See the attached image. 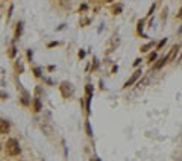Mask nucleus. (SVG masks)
I'll use <instances>...</instances> for the list:
<instances>
[{"instance_id": "1", "label": "nucleus", "mask_w": 182, "mask_h": 161, "mask_svg": "<svg viewBox=\"0 0 182 161\" xmlns=\"http://www.w3.org/2000/svg\"><path fill=\"white\" fill-rule=\"evenodd\" d=\"M5 151H6V155H9V157H17V155H20L21 149H20L18 140L9 138V140L6 141V144H5Z\"/></svg>"}, {"instance_id": "2", "label": "nucleus", "mask_w": 182, "mask_h": 161, "mask_svg": "<svg viewBox=\"0 0 182 161\" xmlns=\"http://www.w3.org/2000/svg\"><path fill=\"white\" fill-rule=\"evenodd\" d=\"M61 93L64 97H70V96L73 94V87L70 82H62L61 84Z\"/></svg>"}, {"instance_id": "3", "label": "nucleus", "mask_w": 182, "mask_h": 161, "mask_svg": "<svg viewBox=\"0 0 182 161\" xmlns=\"http://www.w3.org/2000/svg\"><path fill=\"white\" fill-rule=\"evenodd\" d=\"M140 76H141V70H137V72H133V73H132V76H131L129 79L126 80V82H125V85H123V87H125V88L131 87V85H132L133 82H137V79L140 78Z\"/></svg>"}, {"instance_id": "4", "label": "nucleus", "mask_w": 182, "mask_h": 161, "mask_svg": "<svg viewBox=\"0 0 182 161\" xmlns=\"http://www.w3.org/2000/svg\"><path fill=\"white\" fill-rule=\"evenodd\" d=\"M8 131H9V122L2 119V120H0V132H2V134H8Z\"/></svg>"}, {"instance_id": "5", "label": "nucleus", "mask_w": 182, "mask_h": 161, "mask_svg": "<svg viewBox=\"0 0 182 161\" xmlns=\"http://www.w3.org/2000/svg\"><path fill=\"white\" fill-rule=\"evenodd\" d=\"M179 49H181V47L179 46H173L172 47V50H170V53H169V55H167V61L170 62V61H172L173 60V58L176 56V53H178L179 52Z\"/></svg>"}, {"instance_id": "6", "label": "nucleus", "mask_w": 182, "mask_h": 161, "mask_svg": "<svg viewBox=\"0 0 182 161\" xmlns=\"http://www.w3.org/2000/svg\"><path fill=\"white\" fill-rule=\"evenodd\" d=\"M167 62H169V61H167V56H164V58H161V60H159L156 64H155V68L158 70V68H161L164 64H167Z\"/></svg>"}, {"instance_id": "7", "label": "nucleus", "mask_w": 182, "mask_h": 161, "mask_svg": "<svg viewBox=\"0 0 182 161\" xmlns=\"http://www.w3.org/2000/svg\"><path fill=\"white\" fill-rule=\"evenodd\" d=\"M34 106H35V111H41V102H40V97H35V100H34Z\"/></svg>"}, {"instance_id": "8", "label": "nucleus", "mask_w": 182, "mask_h": 161, "mask_svg": "<svg viewBox=\"0 0 182 161\" xmlns=\"http://www.w3.org/2000/svg\"><path fill=\"white\" fill-rule=\"evenodd\" d=\"M21 29H23V23H18L17 29H15V38H18V37L21 35Z\"/></svg>"}, {"instance_id": "9", "label": "nucleus", "mask_w": 182, "mask_h": 161, "mask_svg": "<svg viewBox=\"0 0 182 161\" xmlns=\"http://www.w3.org/2000/svg\"><path fill=\"white\" fill-rule=\"evenodd\" d=\"M153 46V43H149V44H146V46H143L141 47V52H147L149 49H150V47Z\"/></svg>"}, {"instance_id": "10", "label": "nucleus", "mask_w": 182, "mask_h": 161, "mask_svg": "<svg viewBox=\"0 0 182 161\" xmlns=\"http://www.w3.org/2000/svg\"><path fill=\"white\" fill-rule=\"evenodd\" d=\"M9 56H11V58H14V56H15V46H14V44L11 46V50H9Z\"/></svg>"}, {"instance_id": "11", "label": "nucleus", "mask_w": 182, "mask_h": 161, "mask_svg": "<svg viewBox=\"0 0 182 161\" xmlns=\"http://www.w3.org/2000/svg\"><path fill=\"white\" fill-rule=\"evenodd\" d=\"M165 43H167V40H165V38H164V40H161V41H159V43H158V46H156V47H158V49H161V47H162V46L165 44Z\"/></svg>"}, {"instance_id": "12", "label": "nucleus", "mask_w": 182, "mask_h": 161, "mask_svg": "<svg viewBox=\"0 0 182 161\" xmlns=\"http://www.w3.org/2000/svg\"><path fill=\"white\" fill-rule=\"evenodd\" d=\"M120 11H121V5H117L114 8V14H120Z\"/></svg>"}, {"instance_id": "13", "label": "nucleus", "mask_w": 182, "mask_h": 161, "mask_svg": "<svg viewBox=\"0 0 182 161\" xmlns=\"http://www.w3.org/2000/svg\"><path fill=\"white\" fill-rule=\"evenodd\" d=\"M87 131H88V135H91V134H93V129H91L90 123H87Z\"/></svg>"}, {"instance_id": "14", "label": "nucleus", "mask_w": 182, "mask_h": 161, "mask_svg": "<svg viewBox=\"0 0 182 161\" xmlns=\"http://www.w3.org/2000/svg\"><path fill=\"white\" fill-rule=\"evenodd\" d=\"M155 58H156V53H152V55L149 56V61H155Z\"/></svg>"}, {"instance_id": "15", "label": "nucleus", "mask_w": 182, "mask_h": 161, "mask_svg": "<svg viewBox=\"0 0 182 161\" xmlns=\"http://www.w3.org/2000/svg\"><path fill=\"white\" fill-rule=\"evenodd\" d=\"M15 68H17V70H20V72L23 70V67H21V64H17V66H15Z\"/></svg>"}, {"instance_id": "16", "label": "nucleus", "mask_w": 182, "mask_h": 161, "mask_svg": "<svg viewBox=\"0 0 182 161\" xmlns=\"http://www.w3.org/2000/svg\"><path fill=\"white\" fill-rule=\"evenodd\" d=\"M34 72H35V76H40V68H35Z\"/></svg>"}, {"instance_id": "17", "label": "nucleus", "mask_w": 182, "mask_h": 161, "mask_svg": "<svg viewBox=\"0 0 182 161\" xmlns=\"http://www.w3.org/2000/svg\"><path fill=\"white\" fill-rule=\"evenodd\" d=\"M140 61H141L140 58H138V60H135V62H133V66H138V64H140Z\"/></svg>"}, {"instance_id": "18", "label": "nucleus", "mask_w": 182, "mask_h": 161, "mask_svg": "<svg viewBox=\"0 0 182 161\" xmlns=\"http://www.w3.org/2000/svg\"><path fill=\"white\" fill-rule=\"evenodd\" d=\"M178 17H179V18H182V6H181V9H179V14H178Z\"/></svg>"}, {"instance_id": "19", "label": "nucleus", "mask_w": 182, "mask_h": 161, "mask_svg": "<svg viewBox=\"0 0 182 161\" xmlns=\"http://www.w3.org/2000/svg\"><path fill=\"white\" fill-rule=\"evenodd\" d=\"M153 9H155V5H152V8L149 9V14H152V12H153Z\"/></svg>"}, {"instance_id": "20", "label": "nucleus", "mask_w": 182, "mask_h": 161, "mask_svg": "<svg viewBox=\"0 0 182 161\" xmlns=\"http://www.w3.org/2000/svg\"><path fill=\"white\" fill-rule=\"evenodd\" d=\"M91 161H100V158H97V157H94V158H91Z\"/></svg>"}, {"instance_id": "21", "label": "nucleus", "mask_w": 182, "mask_h": 161, "mask_svg": "<svg viewBox=\"0 0 182 161\" xmlns=\"http://www.w3.org/2000/svg\"><path fill=\"white\" fill-rule=\"evenodd\" d=\"M181 66H182V58H181Z\"/></svg>"}, {"instance_id": "22", "label": "nucleus", "mask_w": 182, "mask_h": 161, "mask_svg": "<svg viewBox=\"0 0 182 161\" xmlns=\"http://www.w3.org/2000/svg\"><path fill=\"white\" fill-rule=\"evenodd\" d=\"M106 2H112V0H106Z\"/></svg>"}, {"instance_id": "23", "label": "nucleus", "mask_w": 182, "mask_h": 161, "mask_svg": "<svg viewBox=\"0 0 182 161\" xmlns=\"http://www.w3.org/2000/svg\"><path fill=\"white\" fill-rule=\"evenodd\" d=\"M178 161H182V160H178Z\"/></svg>"}]
</instances>
